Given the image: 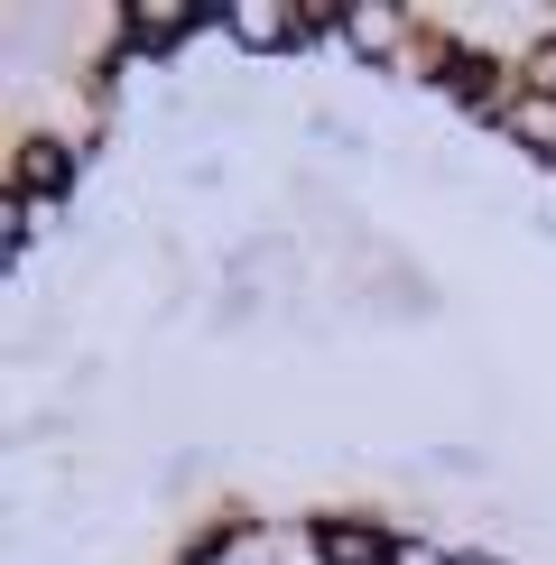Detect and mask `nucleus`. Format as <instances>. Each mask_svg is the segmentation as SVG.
<instances>
[{
    "label": "nucleus",
    "instance_id": "6",
    "mask_svg": "<svg viewBox=\"0 0 556 565\" xmlns=\"http://www.w3.org/2000/svg\"><path fill=\"white\" fill-rule=\"evenodd\" d=\"M19 185H65V149L56 139H29V149H19Z\"/></svg>",
    "mask_w": 556,
    "mask_h": 565
},
{
    "label": "nucleus",
    "instance_id": "8",
    "mask_svg": "<svg viewBox=\"0 0 556 565\" xmlns=\"http://www.w3.org/2000/svg\"><path fill=\"white\" fill-rule=\"evenodd\" d=\"M528 84H538V93H556V38H538V46H528Z\"/></svg>",
    "mask_w": 556,
    "mask_h": 565
},
{
    "label": "nucleus",
    "instance_id": "3",
    "mask_svg": "<svg viewBox=\"0 0 556 565\" xmlns=\"http://www.w3.org/2000/svg\"><path fill=\"white\" fill-rule=\"evenodd\" d=\"M185 29H195L185 0H177V10H168V0H139V10H130V38H139V46H168V38H185Z\"/></svg>",
    "mask_w": 556,
    "mask_h": 565
},
{
    "label": "nucleus",
    "instance_id": "1",
    "mask_svg": "<svg viewBox=\"0 0 556 565\" xmlns=\"http://www.w3.org/2000/svg\"><path fill=\"white\" fill-rule=\"evenodd\" d=\"M223 19H232L242 46H288L297 29H307V10H278V0H242V10H223Z\"/></svg>",
    "mask_w": 556,
    "mask_h": 565
},
{
    "label": "nucleus",
    "instance_id": "4",
    "mask_svg": "<svg viewBox=\"0 0 556 565\" xmlns=\"http://www.w3.org/2000/svg\"><path fill=\"white\" fill-rule=\"evenodd\" d=\"M343 29H353L362 56H389V10H381V0H353V10H343Z\"/></svg>",
    "mask_w": 556,
    "mask_h": 565
},
{
    "label": "nucleus",
    "instance_id": "5",
    "mask_svg": "<svg viewBox=\"0 0 556 565\" xmlns=\"http://www.w3.org/2000/svg\"><path fill=\"white\" fill-rule=\"evenodd\" d=\"M436 84H446V93H463V103H482V93H492V65H482V56H463V46H455V56L436 65Z\"/></svg>",
    "mask_w": 556,
    "mask_h": 565
},
{
    "label": "nucleus",
    "instance_id": "2",
    "mask_svg": "<svg viewBox=\"0 0 556 565\" xmlns=\"http://www.w3.org/2000/svg\"><path fill=\"white\" fill-rule=\"evenodd\" d=\"M316 547H324V565H389L399 547H389V537H371V529H316Z\"/></svg>",
    "mask_w": 556,
    "mask_h": 565
},
{
    "label": "nucleus",
    "instance_id": "7",
    "mask_svg": "<svg viewBox=\"0 0 556 565\" xmlns=\"http://www.w3.org/2000/svg\"><path fill=\"white\" fill-rule=\"evenodd\" d=\"M510 130H520L528 149H556V111H520V121H510Z\"/></svg>",
    "mask_w": 556,
    "mask_h": 565
}]
</instances>
